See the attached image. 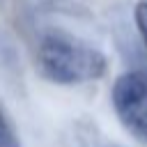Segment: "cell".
Here are the masks:
<instances>
[{
    "label": "cell",
    "mask_w": 147,
    "mask_h": 147,
    "mask_svg": "<svg viewBox=\"0 0 147 147\" xmlns=\"http://www.w3.org/2000/svg\"><path fill=\"white\" fill-rule=\"evenodd\" d=\"M37 62L41 74L57 85L90 83L101 78L108 69V60L99 48L67 34L44 37L39 44Z\"/></svg>",
    "instance_id": "obj_1"
},
{
    "label": "cell",
    "mask_w": 147,
    "mask_h": 147,
    "mask_svg": "<svg viewBox=\"0 0 147 147\" xmlns=\"http://www.w3.org/2000/svg\"><path fill=\"white\" fill-rule=\"evenodd\" d=\"M110 101L122 126L140 142H147V76L140 71L119 74L113 83Z\"/></svg>",
    "instance_id": "obj_2"
},
{
    "label": "cell",
    "mask_w": 147,
    "mask_h": 147,
    "mask_svg": "<svg viewBox=\"0 0 147 147\" xmlns=\"http://www.w3.org/2000/svg\"><path fill=\"white\" fill-rule=\"evenodd\" d=\"M133 21H136V25H138V32H140L145 46H147V0H140V2L136 5V9H133Z\"/></svg>",
    "instance_id": "obj_3"
},
{
    "label": "cell",
    "mask_w": 147,
    "mask_h": 147,
    "mask_svg": "<svg viewBox=\"0 0 147 147\" xmlns=\"http://www.w3.org/2000/svg\"><path fill=\"white\" fill-rule=\"evenodd\" d=\"M0 147H21L18 140H16V136H14V131H11V126L7 124V119H5L2 113H0Z\"/></svg>",
    "instance_id": "obj_4"
}]
</instances>
